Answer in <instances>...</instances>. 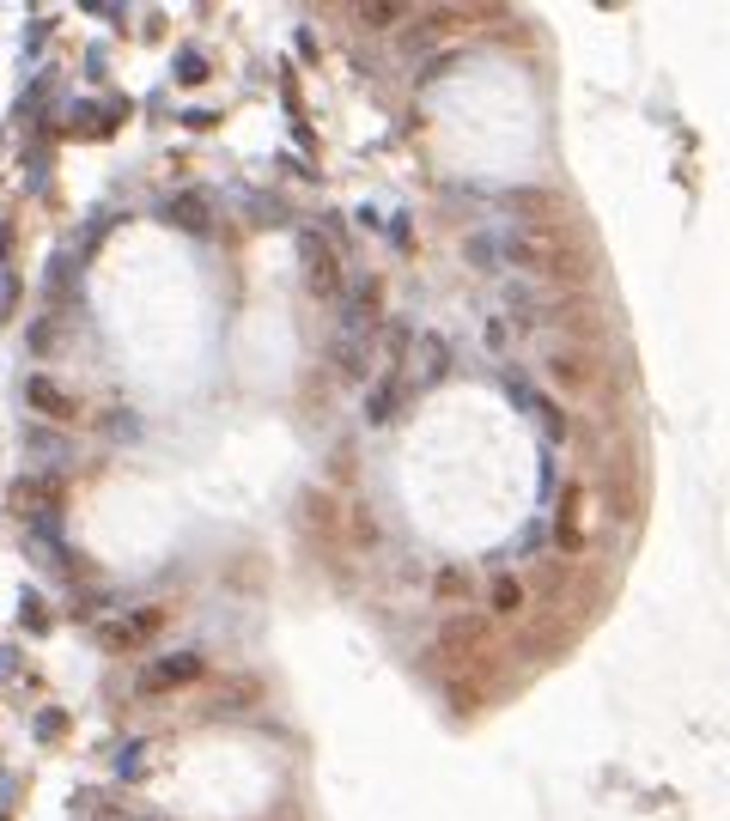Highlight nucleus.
<instances>
[{
  "mask_svg": "<svg viewBox=\"0 0 730 821\" xmlns=\"http://www.w3.org/2000/svg\"><path fill=\"white\" fill-rule=\"evenodd\" d=\"M372 341H378V335H353V329H341V335L329 341V365L341 371V378H353V384H359V378H372Z\"/></svg>",
  "mask_w": 730,
  "mask_h": 821,
  "instance_id": "39448f33",
  "label": "nucleus"
},
{
  "mask_svg": "<svg viewBox=\"0 0 730 821\" xmlns=\"http://www.w3.org/2000/svg\"><path fill=\"white\" fill-rule=\"evenodd\" d=\"M542 371H548V378H554L566 396H578L584 384L597 378V359H591V353H578V347H554V353L542 359Z\"/></svg>",
  "mask_w": 730,
  "mask_h": 821,
  "instance_id": "20e7f679",
  "label": "nucleus"
},
{
  "mask_svg": "<svg viewBox=\"0 0 730 821\" xmlns=\"http://www.w3.org/2000/svg\"><path fill=\"white\" fill-rule=\"evenodd\" d=\"M19 615H25V627H49V615H43L37 596H25V609H19Z\"/></svg>",
  "mask_w": 730,
  "mask_h": 821,
  "instance_id": "dca6fc26",
  "label": "nucleus"
},
{
  "mask_svg": "<svg viewBox=\"0 0 730 821\" xmlns=\"http://www.w3.org/2000/svg\"><path fill=\"white\" fill-rule=\"evenodd\" d=\"M177 80H183V86H201V80H207V61H201V55H183V61H177Z\"/></svg>",
  "mask_w": 730,
  "mask_h": 821,
  "instance_id": "ddd939ff",
  "label": "nucleus"
},
{
  "mask_svg": "<svg viewBox=\"0 0 730 821\" xmlns=\"http://www.w3.org/2000/svg\"><path fill=\"white\" fill-rule=\"evenodd\" d=\"M299 244H305V286H311V298H323V305H341V292H347V280H341V256H335L317 232H305Z\"/></svg>",
  "mask_w": 730,
  "mask_h": 821,
  "instance_id": "f257e3e1",
  "label": "nucleus"
},
{
  "mask_svg": "<svg viewBox=\"0 0 730 821\" xmlns=\"http://www.w3.org/2000/svg\"><path fill=\"white\" fill-rule=\"evenodd\" d=\"M469 590H475V584H469L457 566H445V572H438V596H445V603H457V596H469Z\"/></svg>",
  "mask_w": 730,
  "mask_h": 821,
  "instance_id": "f8f14e48",
  "label": "nucleus"
},
{
  "mask_svg": "<svg viewBox=\"0 0 730 821\" xmlns=\"http://www.w3.org/2000/svg\"><path fill=\"white\" fill-rule=\"evenodd\" d=\"M25 402H31V414H43V420H55V426L80 420V396H67L55 378H31V384H25Z\"/></svg>",
  "mask_w": 730,
  "mask_h": 821,
  "instance_id": "423d86ee",
  "label": "nucleus"
},
{
  "mask_svg": "<svg viewBox=\"0 0 730 821\" xmlns=\"http://www.w3.org/2000/svg\"><path fill=\"white\" fill-rule=\"evenodd\" d=\"M165 213L177 219L183 232H207V207H201V195H177V201H171Z\"/></svg>",
  "mask_w": 730,
  "mask_h": 821,
  "instance_id": "9b49d317",
  "label": "nucleus"
},
{
  "mask_svg": "<svg viewBox=\"0 0 730 821\" xmlns=\"http://www.w3.org/2000/svg\"><path fill=\"white\" fill-rule=\"evenodd\" d=\"M524 603H530V584H524L518 572H493V578H487V609H493V615H518Z\"/></svg>",
  "mask_w": 730,
  "mask_h": 821,
  "instance_id": "6e6552de",
  "label": "nucleus"
},
{
  "mask_svg": "<svg viewBox=\"0 0 730 821\" xmlns=\"http://www.w3.org/2000/svg\"><path fill=\"white\" fill-rule=\"evenodd\" d=\"M159 627H165V609H134L128 621L104 627V645H110V651H128V645H146V639H153Z\"/></svg>",
  "mask_w": 730,
  "mask_h": 821,
  "instance_id": "0eeeda50",
  "label": "nucleus"
},
{
  "mask_svg": "<svg viewBox=\"0 0 730 821\" xmlns=\"http://www.w3.org/2000/svg\"><path fill=\"white\" fill-rule=\"evenodd\" d=\"M31 444H37V457H61V432H43V426H31Z\"/></svg>",
  "mask_w": 730,
  "mask_h": 821,
  "instance_id": "4468645a",
  "label": "nucleus"
},
{
  "mask_svg": "<svg viewBox=\"0 0 730 821\" xmlns=\"http://www.w3.org/2000/svg\"><path fill=\"white\" fill-rule=\"evenodd\" d=\"M554 548H560V554H578V548H584V530H578V493H566V505H560V517H554Z\"/></svg>",
  "mask_w": 730,
  "mask_h": 821,
  "instance_id": "9d476101",
  "label": "nucleus"
},
{
  "mask_svg": "<svg viewBox=\"0 0 730 821\" xmlns=\"http://www.w3.org/2000/svg\"><path fill=\"white\" fill-rule=\"evenodd\" d=\"M341 329H353V335H378V317H384V280L378 274H353L347 280V298H341Z\"/></svg>",
  "mask_w": 730,
  "mask_h": 821,
  "instance_id": "f03ea898",
  "label": "nucleus"
},
{
  "mask_svg": "<svg viewBox=\"0 0 730 821\" xmlns=\"http://www.w3.org/2000/svg\"><path fill=\"white\" fill-rule=\"evenodd\" d=\"M201 676H207V669H201V657H195V651H171V657H159V663H146V669H140V694L195 688Z\"/></svg>",
  "mask_w": 730,
  "mask_h": 821,
  "instance_id": "7ed1b4c3",
  "label": "nucleus"
},
{
  "mask_svg": "<svg viewBox=\"0 0 730 821\" xmlns=\"http://www.w3.org/2000/svg\"><path fill=\"white\" fill-rule=\"evenodd\" d=\"M396 402H402V371L390 365L384 378L372 384V396H365V420H390V414H396Z\"/></svg>",
  "mask_w": 730,
  "mask_h": 821,
  "instance_id": "1a4fd4ad",
  "label": "nucleus"
},
{
  "mask_svg": "<svg viewBox=\"0 0 730 821\" xmlns=\"http://www.w3.org/2000/svg\"><path fill=\"white\" fill-rule=\"evenodd\" d=\"M396 19H402L396 7H359V25H378V31H384V25H396Z\"/></svg>",
  "mask_w": 730,
  "mask_h": 821,
  "instance_id": "2eb2a0df",
  "label": "nucleus"
}]
</instances>
